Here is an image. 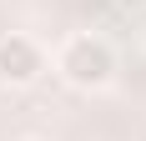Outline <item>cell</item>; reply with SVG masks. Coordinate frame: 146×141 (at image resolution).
Wrapping results in <instances>:
<instances>
[{"label":"cell","mask_w":146,"mask_h":141,"mask_svg":"<svg viewBox=\"0 0 146 141\" xmlns=\"http://www.w3.org/2000/svg\"><path fill=\"white\" fill-rule=\"evenodd\" d=\"M56 70L76 86V91H101V86H111V76H116V51H111L101 35L81 30V35H71V41H60Z\"/></svg>","instance_id":"6da1fadb"},{"label":"cell","mask_w":146,"mask_h":141,"mask_svg":"<svg viewBox=\"0 0 146 141\" xmlns=\"http://www.w3.org/2000/svg\"><path fill=\"white\" fill-rule=\"evenodd\" d=\"M40 70H45V51L35 35H20V30L0 35V81L5 86H30Z\"/></svg>","instance_id":"7a4b0ae2"},{"label":"cell","mask_w":146,"mask_h":141,"mask_svg":"<svg viewBox=\"0 0 146 141\" xmlns=\"http://www.w3.org/2000/svg\"><path fill=\"white\" fill-rule=\"evenodd\" d=\"M116 5H126V10H146V0H116Z\"/></svg>","instance_id":"3957f363"}]
</instances>
